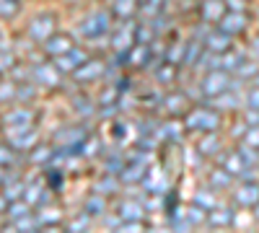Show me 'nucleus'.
Listing matches in <instances>:
<instances>
[{
	"label": "nucleus",
	"mask_w": 259,
	"mask_h": 233,
	"mask_svg": "<svg viewBox=\"0 0 259 233\" xmlns=\"http://www.w3.org/2000/svg\"><path fill=\"white\" fill-rule=\"evenodd\" d=\"M205 225H218V228H228L233 225V210L231 207H218L215 205L212 210H207V223Z\"/></svg>",
	"instance_id": "19"
},
{
	"label": "nucleus",
	"mask_w": 259,
	"mask_h": 233,
	"mask_svg": "<svg viewBox=\"0 0 259 233\" xmlns=\"http://www.w3.org/2000/svg\"><path fill=\"white\" fill-rule=\"evenodd\" d=\"M184 220L189 223V228H194V225H205V223H207V210H205V207H200L197 202H194L192 207H187Z\"/></svg>",
	"instance_id": "30"
},
{
	"label": "nucleus",
	"mask_w": 259,
	"mask_h": 233,
	"mask_svg": "<svg viewBox=\"0 0 259 233\" xmlns=\"http://www.w3.org/2000/svg\"><path fill=\"white\" fill-rule=\"evenodd\" d=\"M55 156V148L50 145H34L31 148V163H41V166H50Z\"/></svg>",
	"instance_id": "32"
},
{
	"label": "nucleus",
	"mask_w": 259,
	"mask_h": 233,
	"mask_svg": "<svg viewBox=\"0 0 259 233\" xmlns=\"http://www.w3.org/2000/svg\"><path fill=\"white\" fill-rule=\"evenodd\" d=\"M163 107H166V112L168 114H187L189 109V99H187V94L184 91H179V94H168L166 99H163Z\"/></svg>",
	"instance_id": "22"
},
{
	"label": "nucleus",
	"mask_w": 259,
	"mask_h": 233,
	"mask_svg": "<svg viewBox=\"0 0 259 233\" xmlns=\"http://www.w3.org/2000/svg\"><path fill=\"white\" fill-rule=\"evenodd\" d=\"M226 11H228L226 0H202V8H200L205 24H218V21L226 16Z\"/></svg>",
	"instance_id": "16"
},
{
	"label": "nucleus",
	"mask_w": 259,
	"mask_h": 233,
	"mask_svg": "<svg viewBox=\"0 0 259 233\" xmlns=\"http://www.w3.org/2000/svg\"><path fill=\"white\" fill-rule=\"evenodd\" d=\"M239 153L244 156V161L249 163V166H254V163H259V148H251V145H239Z\"/></svg>",
	"instance_id": "40"
},
{
	"label": "nucleus",
	"mask_w": 259,
	"mask_h": 233,
	"mask_svg": "<svg viewBox=\"0 0 259 233\" xmlns=\"http://www.w3.org/2000/svg\"><path fill=\"white\" fill-rule=\"evenodd\" d=\"M0 41H3V29H0Z\"/></svg>",
	"instance_id": "53"
},
{
	"label": "nucleus",
	"mask_w": 259,
	"mask_h": 233,
	"mask_svg": "<svg viewBox=\"0 0 259 233\" xmlns=\"http://www.w3.org/2000/svg\"><path fill=\"white\" fill-rule=\"evenodd\" d=\"M13 163H18V156H16V148L13 145H0V166H6V168H11Z\"/></svg>",
	"instance_id": "39"
},
{
	"label": "nucleus",
	"mask_w": 259,
	"mask_h": 233,
	"mask_svg": "<svg viewBox=\"0 0 259 233\" xmlns=\"http://www.w3.org/2000/svg\"><path fill=\"white\" fill-rule=\"evenodd\" d=\"M124 166H127V161L122 158V153H112L109 158L104 161V171H106V174H114V176H119Z\"/></svg>",
	"instance_id": "34"
},
{
	"label": "nucleus",
	"mask_w": 259,
	"mask_h": 233,
	"mask_svg": "<svg viewBox=\"0 0 259 233\" xmlns=\"http://www.w3.org/2000/svg\"><path fill=\"white\" fill-rule=\"evenodd\" d=\"M31 78L36 86H45V88H60L62 86V73L57 65L52 62H36L31 68Z\"/></svg>",
	"instance_id": "5"
},
{
	"label": "nucleus",
	"mask_w": 259,
	"mask_h": 233,
	"mask_svg": "<svg viewBox=\"0 0 259 233\" xmlns=\"http://www.w3.org/2000/svg\"><path fill=\"white\" fill-rule=\"evenodd\" d=\"M13 65V57L8 55V52H0V73H3V70H8Z\"/></svg>",
	"instance_id": "46"
},
{
	"label": "nucleus",
	"mask_w": 259,
	"mask_h": 233,
	"mask_svg": "<svg viewBox=\"0 0 259 233\" xmlns=\"http://www.w3.org/2000/svg\"><path fill=\"white\" fill-rule=\"evenodd\" d=\"M254 83H256V86H259V73H256V78H254Z\"/></svg>",
	"instance_id": "51"
},
{
	"label": "nucleus",
	"mask_w": 259,
	"mask_h": 233,
	"mask_svg": "<svg viewBox=\"0 0 259 233\" xmlns=\"http://www.w3.org/2000/svg\"><path fill=\"white\" fill-rule=\"evenodd\" d=\"M177 78V65H171V62H163V65H156V80L168 86L171 80Z\"/></svg>",
	"instance_id": "36"
},
{
	"label": "nucleus",
	"mask_w": 259,
	"mask_h": 233,
	"mask_svg": "<svg viewBox=\"0 0 259 233\" xmlns=\"http://www.w3.org/2000/svg\"><path fill=\"white\" fill-rule=\"evenodd\" d=\"M41 47H45V52L55 60V57H60V55H65V52H70L73 47H75V41H73V36L70 34H52L47 41H41Z\"/></svg>",
	"instance_id": "11"
},
{
	"label": "nucleus",
	"mask_w": 259,
	"mask_h": 233,
	"mask_svg": "<svg viewBox=\"0 0 259 233\" xmlns=\"http://www.w3.org/2000/svg\"><path fill=\"white\" fill-rule=\"evenodd\" d=\"M83 213L89 215L91 220H96V218H104V215H106V200H104V195L94 192L89 200H85V205H83Z\"/></svg>",
	"instance_id": "21"
},
{
	"label": "nucleus",
	"mask_w": 259,
	"mask_h": 233,
	"mask_svg": "<svg viewBox=\"0 0 259 233\" xmlns=\"http://www.w3.org/2000/svg\"><path fill=\"white\" fill-rule=\"evenodd\" d=\"M197 153L202 156H218L221 153V140H218V132H205L197 143Z\"/></svg>",
	"instance_id": "25"
},
{
	"label": "nucleus",
	"mask_w": 259,
	"mask_h": 233,
	"mask_svg": "<svg viewBox=\"0 0 259 233\" xmlns=\"http://www.w3.org/2000/svg\"><path fill=\"white\" fill-rule=\"evenodd\" d=\"M89 225H91V218L85 215V213H80V215H78V218L70 223V230H85Z\"/></svg>",
	"instance_id": "44"
},
{
	"label": "nucleus",
	"mask_w": 259,
	"mask_h": 233,
	"mask_svg": "<svg viewBox=\"0 0 259 233\" xmlns=\"http://www.w3.org/2000/svg\"><path fill=\"white\" fill-rule=\"evenodd\" d=\"M210 184H212L215 192H218V189H228L233 184V176L226 171V168H215V171H210Z\"/></svg>",
	"instance_id": "33"
},
{
	"label": "nucleus",
	"mask_w": 259,
	"mask_h": 233,
	"mask_svg": "<svg viewBox=\"0 0 259 233\" xmlns=\"http://www.w3.org/2000/svg\"><path fill=\"white\" fill-rule=\"evenodd\" d=\"M145 158L140 156L138 158V163H127L124 168H122V181H127V184H133V181H143V176L148 174V168H145V163H143Z\"/></svg>",
	"instance_id": "24"
},
{
	"label": "nucleus",
	"mask_w": 259,
	"mask_h": 233,
	"mask_svg": "<svg viewBox=\"0 0 259 233\" xmlns=\"http://www.w3.org/2000/svg\"><path fill=\"white\" fill-rule=\"evenodd\" d=\"M114 213L119 215L122 223H127V220H143V202H138L135 197L119 200L117 207H114Z\"/></svg>",
	"instance_id": "14"
},
{
	"label": "nucleus",
	"mask_w": 259,
	"mask_h": 233,
	"mask_svg": "<svg viewBox=\"0 0 259 233\" xmlns=\"http://www.w3.org/2000/svg\"><path fill=\"white\" fill-rule=\"evenodd\" d=\"M80 140H85V130H83V127H62L60 132H55V143L60 148H70V145H75Z\"/></svg>",
	"instance_id": "18"
},
{
	"label": "nucleus",
	"mask_w": 259,
	"mask_h": 233,
	"mask_svg": "<svg viewBox=\"0 0 259 233\" xmlns=\"http://www.w3.org/2000/svg\"><path fill=\"white\" fill-rule=\"evenodd\" d=\"M21 11V0H0V18H13Z\"/></svg>",
	"instance_id": "38"
},
{
	"label": "nucleus",
	"mask_w": 259,
	"mask_h": 233,
	"mask_svg": "<svg viewBox=\"0 0 259 233\" xmlns=\"http://www.w3.org/2000/svg\"><path fill=\"white\" fill-rule=\"evenodd\" d=\"M249 26V18L244 11H226V16L218 21V29L226 31L228 36H236V34H244Z\"/></svg>",
	"instance_id": "8"
},
{
	"label": "nucleus",
	"mask_w": 259,
	"mask_h": 233,
	"mask_svg": "<svg viewBox=\"0 0 259 233\" xmlns=\"http://www.w3.org/2000/svg\"><path fill=\"white\" fill-rule=\"evenodd\" d=\"M24 200H26L31 207L45 205V200H47V189L41 187V184H29V187L24 189Z\"/></svg>",
	"instance_id": "27"
},
{
	"label": "nucleus",
	"mask_w": 259,
	"mask_h": 233,
	"mask_svg": "<svg viewBox=\"0 0 259 233\" xmlns=\"http://www.w3.org/2000/svg\"><path fill=\"white\" fill-rule=\"evenodd\" d=\"M8 176H11V174L6 171V166H0V187H3V184L8 181Z\"/></svg>",
	"instance_id": "47"
},
{
	"label": "nucleus",
	"mask_w": 259,
	"mask_h": 233,
	"mask_svg": "<svg viewBox=\"0 0 259 233\" xmlns=\"http://www.w3.org/2000/svg\"><path fill=\"white\" fill-rule=\"evenodd\" d=\"M254 218H256V220H259V202H256V205H254Z\"/></svg>",
	"instance_id": "50"
},
{
	"label": "nucleus",
	"mask_w": 259,
	"mask_h": 233,
	"mask_svg": "<svg viewBox=\"0 0 259 233\" xmlns=\"http://www.w3.org/2000/svg\"><path fill=\"white\" fill-rule=\"evenodd\" d=\"M6 207H8V200H6L3 195H0V213H3V210H6Z\"/></svg>",
	"instance_id": "49"
},
{
	"label": "nucleus",
	"mask_w": 259,
	"mask_h": 233,
	"mask_svg": "<svg viewBox=\"0 0 259 233\" xmlns=\"http://www.w3.org/2000/svg\"><path fill=\"white\" fill-rule=\"evenodd\" d=\"M135 31H138V24L133 18H127V21H122L119 26H114V31H112V50H114L117 57H124L130 50L135 47Z\"/></svg>",
	"instance_id": "4"
},
{
	"label": "nucleus",
	"mask_w": 259,
	"mask_h": 233,
	"mask_svg": "<svg viewBox=\"0 0 259 233\" xmlns=\"http://www.w3.org/2000/svg\"><path fill=\"white\" fill-rule=\"evenodd\" d=\"M117 187H119V181L114 179V174H106L101 181H96V192L99 195H114Z\"/></svg>",
	"instance_id": "37"
},
{
	"label": "nucleus",
	"mask_w": 259,
	"mask_h": 233,
	"mask_svg": "<svg viewBox=\"0 0 259 233\" xmlns=\"http://www.w3.org/2000/svg\"><path fill=\"white\" fill-rule=\"evenodd\" d=\"M210 101H212L218 109H236V107H239V96L233 94V88L226 91V94H221V96H215V99H210Z\"/></svg>",
	"instance_id": "35"
},
{
	"label": "nucleus",
	"mask_w": 259,
	"mask_h": 233,
	"mask_svg": "<svg viewBox=\"0 0 259 233\" xmlns=\"http://www.w3.org/2000/svg\"><path fill=\"white\" fill-rule=\"evenodd\" d=\"M3 122H6L8 127H29V124L34 122V112L26 109V107H18V109H11V112L3 117Z\"/></svg>",
	"instance_id": "20"
},
{
	"label": "nucleus",
	"mask_w": 259,
	"mask_h": 233,
	"mask_svg": "<svg viewBox=\"0 0 259 233\" xmlns=\"http://www.w3.org/2000/svg\"><path fill=\"white\" fill-rule=\"evenodd\" d=\"M36 218H39V223H41V225H47V223H60V213H57L55 207H52V213H47V210H41V213H39Z\"/></svg>",
	"instance_id": "43"
},
{
	"label": "nucleus",
	"mask_w": 259,
	"mask_h": 233,
	"mask_svg": "<svg viewBox=\"0 0 259 233\" xmlns=\"http://www.w3.org/2000/svg\"><path fill=\"white\" fill-rule=\"evenodd\" d=\"M231 88H233V78L228 75V70H221V68L218 70H207L202 83H200V91L207 99H215V96H221V94H226Z\"/></svg>",
	"instance_id": "3"
},
{
	"label": "nucleus",
	"mask_w": 259,
	"mask_h": 233,
	"mask_svg": "<svg viewBox=\"0 0 259 233\" xmlns=\"http://www.w3.org/2000/svg\"><path fill=\"white\" fill-rule=\"evenodd\" d=\"M85 60H89V52H85V50H80V47H73L70 52H65V55H60V57H55V65L60 68V73L65 75V73H75L80 65H83V62Z\"/></svg>",
	"instance_id": "9"
},
{
	"label": "nucleus",
	"mask_w": 259,
	"mask_h": 233,
	"mask_svg": "<svg viewBox=\"0 0 259 233\" xmlns=\"http://www.w3.org/2000/svg\"><path fill=\"white\" fill-rule=\"evenodd\" d=\"M184 127L192 132H218L221 127V114L218 109H210V107H194L187 112L184 117Z\"/></svg>",
	"instance_id": "1"
},
{
	"label": "nucleus",
	"mask_w": 259,
	"mask_h": 233,
	"mask_svg": "<svg viewBox=\"0 0 259 233\" xmlns=\"http://www.w3.org/2000/svg\"><path fill=\"white\" fill-rule=\"evenodd\" d=\"M221 168H226V171H228L233 179H241L251 166L244 161V156L239 153V148H236V151H228V153L221 156Z\"/></svg>",
	"instance_id": "10"
},
{
	"label": "nucleus",
	"mask_w": 259,
	"mask_h": 233,
	"mask_svg": "<svg viewBox=\"0 0 259 233\" xmlns=\"http://www.w3.org/2000/svg\"><path fill=\"white\" fill-rule=\"evenodd\" d=\"M251 55H254V57H259V36L251 41Z\"/></svg>",
	"instance_id": "48"
},
{
	"label": "nucleus",
	"mask_w": 259,
	"mask_h": 233,
	"mask_svg": "<svg viewBox=\"0 0 259 233\" xmlns=\"http://www.w3.org/2000/svg\"><path fill=\"white\" fill-rule=\"evenodd\" d=\"M0 225H3V213H0Z\"/></svg>",
	"instance_id": "52"
},
{
	"label": "nucleus",
	"mask_w": 259,
	"mask_h": 233,
	"mask_svg": "<svg viewBox=\"0 0 259 233\" xmlns=\"http://www.w3.org/2000/svg\"><path fill=\"white\" fill-rule=\"evenodd\" d=\"M31 213V205L21 197V200H13V202H8V207H6V215H8V220H16V218H24V215H29Z\"/></svg>",
	"instance_id": "29"
},
{
	"label": "nucleus",
	"mask_w": 259,
	"mask_h": 233,
	"mask_svg": "<svg viewBox=\"0 0 259 233\" xmlns=\"http://www.w3.org/2000/svg\"><path fill=\"white\" fill-rule=\"evenodd\" d=\"M122 60H127L133 68H145V65H150V60H153V52H150V44H138L135 41V47L130 50Z\"/></svg>",
	"instance_id": "17"
},
{
	"label": "nucleus",
	"mask_w": 259,
	"mask_h": 233,
	"mask_svg": "<svg viewBox=\"0 0 259 233\" xmlns=\"http://www.w3.org/2000/svg\"><path fill=\"white\" fill-rule=\"evenodd\" d=\"M231 39H233V36H228V34H226V31H221V29H215V31H210V34H205V36H202L205 50H207V52H212V55H223V52L233 50Z\"/></svg>",
	"instance_id": "12"
},
{
	"label": "nucleus",
	"mask_w": 259,
	"mask_h": 233,
	"mask_svg": "<svg viewBox=\"0 0 259 233\" xmlns=\"http://www.w3.org/2000/svg\"><path fill=\"white\" fill-rule=\"evenodd\" d=\"M244 104H246V109H259V86H256V83H254V86L246 91Z\"/></svg>",
	"instance_id": "41"
},
{
	"label": "nucleus",
	"mask_w": 259,
	"mask_h": 233,
	"mask_svg": "<svg viewBox=\"0 0 259 233\" xmlns=\"http://www.w3.org/2000/svg\"><path fill=\"white\" fill-rule=\"evenodd\" d=\"M104 73H106V68H104L101 60H85L83 65L73 73V78H75L78 83H94V80H99Z\"/></svg>",
	"instance_id": "13"
},
{
	"label": "nucleus",
	"mask_w": 259,
	"mask_h": 233,
	"mask_svg": "<svg viewBox=\"0 0 259 233\" xmlns=\"http://www.w3.org/2000/svg\"><path fill=\"white\" fill-rule=\"evenodd\" d=\"M8 145H13L16 151H31L36 145V130L29 127H8Z\"/></svg>",
	"instance_id": "7"
},
{
	"label": "nucleus",
	"mask_w": 259,
	"mask_h": 233,
	"mask_svg": "<svg viewBox=\"0 0 259 233\" xmlns=\"http://www.w3.org/2000/svg\"><path fill=\"white\" fill-rule=\"evenodd\" d=\"M80 34L89 41H101L106 34H112V16H109V11H104V8L91 11L80 21Z\"/></svg>",
	"instance_id": "2"
},
{
	"label": "nucleus",
	"mask_w": 259,
	"mask_h": 233,
	"mask_svg": "<svg viewBox=\"0 0 259 233\" xmlns=\"http://www.w3.org/2000/svg\"><path fill=\"white\" fill-rule=\"evenodd\" d=\"M244 143L251 145V148H259V127H249L246 135H244Z\"/></svg>",
	"instance_id": "45"
},
{
	"label": "nucleus",
	"mask_w": 259,
	"mask_h": 233,
	"mask_svg": "<svg viewBox=\"0 0 259 233\" xmlns=\"http://www.w3.org/2000/svg\"><path fill=\"white\" fill-rule=\"evenodd\" d=\"M233 200L241 207H254L259 202V184L256 181H239V189L233 192Z\"/></svg>",
	"instance_id": "15"
},
{
	"label": "nucleus",
	"mask_w": 259,
	"mask_h": 233,
	"mask_svg": "<svg viewBox=\"0 0 259 233\" xmlns=\"http://www.w3.org/2000/svg\"><path fill=\"white\" fill-rule=\"evenodd\" d=\"M138 8H140V3H138V0H112V13H114L119 21L133 18Z\"/></svg>",
	"instance_id": "26"
},
{
	"label": "nucleus",
	"mask_w": 259,
	"mask_h": 233,
	"mask_svg": "<svg viewBox=\"0 0 259 233\" xmlns=\"http://www.w3.org/2000/svg\"><path fill=\"white\" fill-rule=\"evenodd\" d=\"M41 223L34 213L24 215V218H16V220H8V230H39Z\"/></svg>",
	"instance_id": "28"
},
{
	"label": "nucleus",
	"mask_w": 259,
	"mask_h": 233,
	"mask_svg": "<svg viewBox=\"0 0 259 233\" xmlns=\"http://www.w3.org/2000/svg\"><path fill=\"white\" fill-rule=\"evenodd\" d=\"M138 3H140V6H143V3H145V0H138Z\"/></svg>",
	"instance_id": "54"
},
{
	"label": "nucleus",
	"mask_w": 259,
	"mask_h": 233,
	"mask_svg": "<svg viewBox=\"0 0 259 233\" xmlns=\"http://www.w3.org/2000/svg\"><path fill=\"white\" fill-rule=\"evenodd\" d=\"M210 192H212V189H210ZM210 192H200L197 197H194V202H197L200 207H205V210H212V207L218 205V202H215V200L210 197Z\"/></svg>",
	"instance_id": "42"
},
{
	"label": "nucleus",
	"mask_w": 259,
	"mask_h": 233,
	"mask_svg": "<svg viewBox=\"0 0 259 233\" xmlns=\"http://www.w3.org/2000/svg\"><path fill=\"white\" fill-rule=\"evenodd\" d=\"M143 187L148 189L150 195H153V192L163 195L166 192V176L161 171H156V168H148V174L143 176Z\"/></svg>",
	"instance_id": "23"
},
{
	"label": "nucleus",
	"mask_w": 259,
	"mask_h": 233,
	"mask_svg": "<svg viewBox=\"0 0 259 233\" xmlns=\"http://www.w3.org/2000/svg\"><path fill=\"white\" fill-rule=\"evenodd\" d=\"M55 29H57L55 16L52 13H39V16L31 18V24H29V36L41 44V41H47L55 34Z\"/></svg>",
	"instance_id": "6"
},
{
	"label": "nucleus",
	"mask_w": 259,
	"mask_h": 233,
	"mask_svg": "<svg viewBox=\"0 0 259 233\" xmlns=\"http://www.w3.org/2000/svg\"><path fill=\"white\" fill-rule=\"evenodd\" d=\"M241 62H244V55L241 52H236V50H228V52H223L221 55V70H239V65H241Z\"/></svg>",
	"instance_id": "31"
}]
</instances>
